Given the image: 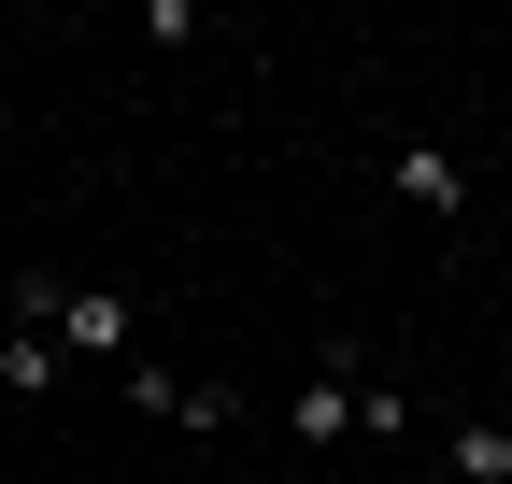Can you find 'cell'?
<instances>
[{
	"instance_id": "6da1fadb",
	"label": "cell",
	"mask_w": 512,
	"mask_h": 484,
	"mask_svg": "<svg viewBox=\"0 0 512 484\" xmlns=\"http://www.w3.org/2000/svg\"><path fill=\"white\" fill-rule=\"evenodd\" d=\"M43 328H57V356H72V385H86V371H100V385L143 371V299H128V285H57Z\"/></svg>"
},
{
	"instance_id": "7a4b0ae2",
	"label": "cell",
	"mask_w": 512,
	"mask_h": 484,
	"mask_svg": "<svg viewBox=\"0 0 512 484\" xmlns=\"http://www.w3.org/2000/svg\"><path fill=\"white\" fill-rule=\"evenodd\" d=\"M114 399H128V413H157V428H200V442L242 413L228 385H185V371H157V356H143V371H114Z\"/></svg>"
},
{
	"instance_id": "3957f363",
	"label": "cell",
	"mask_w": 512,
	"mask_h": 484,
	"mask_svg": "<svg viewBox=\"0 0 512 484\" xmlns=\"http://www.w3.org/2000/svg\"><path fill=\"white\" fill-rule=\"evenodd\" d=\"M384 186H399V200H413L427 228H456V214H470V171L441 157V143H399V157H384Z\"/></svg>"
},
{
	"instance_id": "277c9868",
	"label": "cell",
	"mask_w": 512,
	"mask_h": 484,
	"mask_svg": "<svg viewBox=\"0 0 512 484\" xmlns=\"http://www.w3.org/2000/svg\"><path fill=\"white\" fill-rule=\"evenodd\" d=\"M285 428H299V442H342V428H356V356H328L313 385H285Z\"/></svg>"
},
{
	"instance_id": "5b68a950",
	"label": "cell",
	"mask_w": 512,
	"mask_h": 484,
	"mask_svg": "<svg viewBox=\"0 0 512 484\" xmlns=\"http://www.w3.org/2000/svg\"><path fill=\"white\" fill-rule=\"evenodd\" d=\"M57 385H72L57 328H0V399H57Z\"/></svg>"
},
{
	"instance_id": "8992f818",
	"label": "cell",
	"mask_w": 512,
	"mask_h": 484,
	"mask_svg": "<svg viewBox=\"0 0 512 484\" xmlns=\"http://www.w3.org/2000/svg\"><path fill=\"white\" fill-rule=\"evenodd\" d=\"M441 456H456V484H512V428H498V413H470Z\"/></svg>"
}]
</instances>
